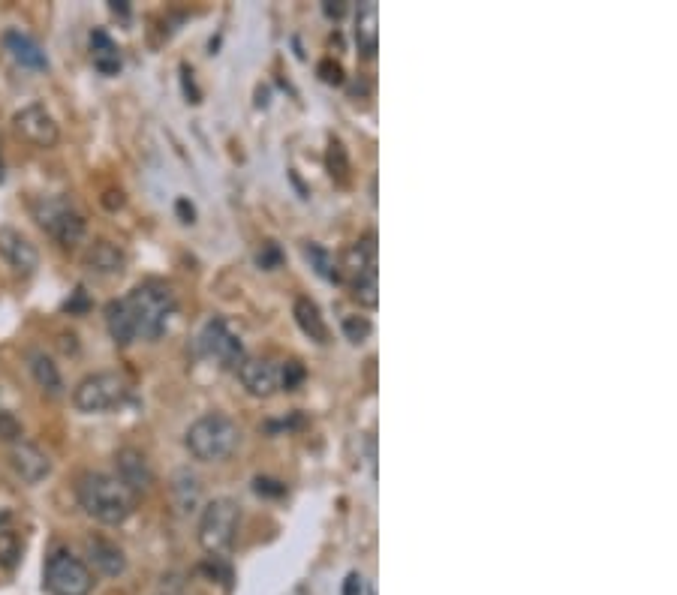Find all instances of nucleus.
<instances>
[{
    "instance_id": "nucleus-1",
    "label": "nucleus",
    "mask_w": 677,
    "mask_h": 595,
    "mask_svg": "<svg viewBox=\"0 0 677 595\" xmlns=\"http://www.w3.org/2000/svg\"><path fill=\"white\" fill-rule=\"evenodd\" d=\"M76 499L88 517H94L97 523H106V526L124 523L136 508V496L115 475H106V472L79 475Z\"/></svg>"
},
{
    "instance_id": "nucleus-2",
    "label": "nucleus",
    "mask_w": 677,
    "mask_h": 595,
    "mask_svg": "<svg viewBox=\"0 0 677 595\" xmlns=\"http://www.w3.org/2000/svg\"><path fill=\"white\" fill-rule=\"evenodd\" d=\"M130 316H133V328H136V340H157L166 328L169 319L178 310L175 292L166 283L148 280L142 286H136L127 298H124Z\"/></svg>"
},
{
    "instance_id": "nucleus-3",
    "label": "nucleus",
    "mask_w": 677,
    "mask_h": 595,
    "mask_svg": "<svg viewBox=\"0 0 677 595\" xmlns=\"http://www.w3.org/2000/svg\"><path fill=\"white\" fill-rule=\"evenodd\" d=\"M184 445L190 448V454L202 463H223L229 460L238 445H241V430L238 424L223 415V412H208L202 418H196L184 436Z\"/></svg>"
},
{
    "instance_id": "nucleus-4",
    "label": "nucleus",
    "mask_w": 677,
    "mask_h": 595,
    "mask_svg": "<svg viewBox=\"0 0 677 595\" xmlns=\"http://www.w3.org/2000/svg\"><path fill=\"white\" fill-rule=\"evenodd\" d=\"M130 388H127V379L121 373H112V370H103V373H91L85 376L76 391H73V403L79 412L85 415H103V412H112L118 409L124 400H127Z\"/></svg>"
},
{
    "instance_id": "nucleus-5",
    "label": "nucleus",
    "mask_w": 677,
    "mask_h": 595,
    "mask_svg": "<svg viewBox=\"0 0 677 595\" xmlns=\"http://www.w3.org/2000/svg\"><path fill=\"white\" fill-rule=\"evenodd\" d=\"M238 502L235 499H214L202 508L199 517V544L211 553V556H223L232 544H235V532H238Z\"/></svg>"
},
{
    "instance_id": "nucleus-6",
    "label": "nucleus",
    "mask_w": 677,
    "mask_h": 595,
    "mask_svg": "<svg viewBox=\"0 0 677 595\" xmlns=\"http://www.w3.org/2000/svg\"><path fill=\"white\" fill-rule=\"evenodd\" d=\"M34 220L61 244V247H76L85 238V217L58 196H43L34 202Z\"/></svg>"
},
{
    "instance_id": "nucleus-7",
    "label": "nucleus",
    "mask_w": 677,
    "mask_h": 595,
    "mask_svg": "<svg viewBox=\"0 0 677 595\" xmlns=\"http://www.w3.org/2000/svg\"><path fill=\"white\" fill-rule=\"evenodd\" d=\"M43 586L49 595H91L94 574L70 550H55L43 571Z\"/></svg>"
},
{
    "instance_id": "nucleus-8",
    "label": "nucleus",
    "mask_w": 677,
    "mask_h": 595,
    "mask_svg": "<svg viewBox=\"0 0 677 595\" xmlns=\"http://www.w3.org/2000/svg\"><path fill=\"white\" fill-rule=\"evenodd\" d=\"M199 352L211 361H217L220 367H235L244 361V346L238 340V334L226 325V319H211L202 334H199Z\"/></svg>"
},
{
    "instance_id": "nucleus-9",
    "label": "nucleus",
    "mask_w": 677,
    "mask_h": 595,
    "mask_svg": "<svg viewBox=\"0 0 677 595\" xmlns=\"http://www.w3.org/2000/svg\"><path fill=\"white\" fill-rule=\"evenodd\" d=\"M13 127H16V133H19L28 145L43 148V151H49V148H55V145L61 142L58 121H55L52 112H49L46 106H40V103H31V106H25L22 112H16V115H13Z\"/></svg>"
},
{
    "instance_id": "nucleus-10",
    "label": "nucleus",
    "mask_w": 677,
    "mask_h": 595,
    "mask_svg": "<svg viewBox=\"0 0 677 595\" xmlns=\"http://www.w3.org/2000/svg\"><path fill=\"white\" fill-rule=\"evenodd\" d=\"M0 259H4L19 277H31L40 268V253L37 247L16 229H0Z\"/></svg>"
},
{
    "instance_id": "nucleus-11",
    "label": "nucleus",
    "mask_w": 677,
    "mask_h": 595,
    "mask_svg": "<svg viewBox=\"0 0 677 595\" xmlns=\"http://www.w3.org/2000/svg\"><path fill=\"white\" fill-rule=\"evenodd\" d=\"M10 466L25 484H40L52 472L49 454L43 448H37L34 442H22V439L13 442V448H10Z\"/></svg>"
},
{
    "instance_id": "nucleus-12",
    "label": "nucleus",
    "mask_w": 677,
    "mask_h": 595,
    "mask_svg": "<svg viewBox=\"0 0 677 595\" xmlns=\"http://www.w3.org/2000/svg\"><path fill=\"white\" fill-rule=\"evenodd\" d=\"M238 379L250 397H271L280 391V367L265 358H247L238 364Z\"/></svg>"
},
{
    "instance_id": "nucleus-13",
    "label": "nucleus",
    "mask_w": 677,
    "mask_h": 595,
    "mask_svg": "<svg viewBox=\"0 0 677 595\" xmlns=\"http://www.w3.org/2000/svg\"><path fill=\"white\" fill-rule=\"evenodd\" d=\"M115 466H118V475H115V478H118L133 496H142V493L151 490L154 472H151V466H148V460H145L142 451H136V448H121V451L115 454Z\"/></svg>"
},
{
    "instance_id": "nucleus-14",
    "label": "nucleus",
    "mask_w": 677,
    "mask_h": 595,
    "mask_svg": "<svg viewBox=\"0 0 677 595\" xmlns=\"http://www.w3.org/2000/svg\"><path fill=\"white\" fill-rule=\"evenodd\" d=\"M4 49H7V55H10L19 67H25V70H49V58H46V52L40 49V43L31 40V37L22 34V31H7V34H4Z\"/></svg>"
},
{
    "instance_id": "nucleus-15",
    "label": "nucleus",
    "mask_w": 677,
    "mask_h": 595,
    "mask_svg": "<svg viewBox=\"0 0 677 595\" xmlns=\"http://www.w3.org/2000/svg\"><path fill=\"white\" fill-rule=\"evenodd\" d=\"M85 265L94 271V274H103V277H115L124 271L127 265V256L118 244L112 241H94L85 253Z\"/></svg>"
},
{
    "instance_id": "nucleus-16",
    "label": "nucleus",
    "mask_w": 677,
    "mask_h": 595,
    "mask_svg": "<svg viewBox=\"0 0 677 595\" xmlns=\"http://www.w3.org/2000/svg\"><path fill=\"white\" fill-rule=\"evenodd\" d=\"M88 556L94 562V568L106 577H118L127 571V556L118 544L112 541H103V538H91L88 541Z\"/></svg>"
},
{
    "instance_id": "nucleus-17",
    "label": "nucleus",
    "mask_w": 677,
    "mask_h": 595,
    "mask_svg": "<svg viewBox=\"0 0 677 595\" xmlns=\"http://www.w3.org/2000/svg\"><path fill=\"white\" fill-rule=\"evenodd\" d=\"M91 61L103 76H118L121 70V49L115 46V40L106 31H94L91 34Z\"/></svg>"
},
{
    "instance_id": "nucleus-18",
    "label": "nucleus",
    "mask_w": 677,
    "mask_h": 595,
    "mask_svg": "<svg viewBox=\"0 0 677 595\" xmlns=\"http://www.w3.org/2000/svg\"><path fill=\"white\" fill-rule=\"evenodd\" d=\"M377 4H368L359 7V16H356V43H359V52L365 58H374L377 55V46H380V31H377Z\"/></svg>"
},
{
    "instance_id": "nucleus-19",
    "label": "nucleus",
    "mask_w": 677,
    "mask_h": 595,
    "mask_svg": "<svg viewBox=\"0 0 677 595\" xmlns=\"http://www.w3.org/2000/svg\"><path fill=\"white\" fill-rule=\"evenodd\" d=\"M28 361H31V373H34L37 385L43 388V394H49V397H61V394H64V379H61L58 364H55L46 352H37V349L28 355Z\"/></svg>"
},
{
    "instance_id": "nucleus-20",
    "label": "nucleus",
    "mask_w": 677,
    "mask_h": 595,
    "mask_svg": "<svg viewBox=\"0 0 677 595\" xmlns=\"http://www.w3.org/2000/svg\"><path fill=\"white\" fill-rule=\"evenodd\" d=\"M292 316H295L298 328H301V331H304L313 343H328V328H325V319H322L319 307H316L310 298H295Z\"/></svg>"
},
{
    "instance_id": "nucleus-21",
    "label": "nucleus",
    "mask_w": 677,
    "mask_h": 595,
    "mask_svg": "<svg viewBox=\"0 0 677 595\" xmlns=\"http://www.w3.org/2000/svg\"><path fill=\"white\" fill-rule=\"evenodd\" d=\"M106 328H109V334H112V340H115L118 346H130V343L136 340L133 316H130V310H127L124 298H121V301H109V304H106Z\"/></svg>"
},
{
    "instance_id": "nucleus-22",
    "label": "nucleus",
    "mask_w": 677,
    "mask_h": 595,
    "mask_svg": "<svg viewBox=\"0 0 677 595\" xmlns=\"http://www.w3.org/2000/svg\"><path fill=\"white\" fill-rule=\"evenodd\" d=\"M199 493H202V487H199V478H196L193 472H187V469L175 472V478H172V496H175V505H178L184 514H187V511H196Z\"/></svg>"
},
{
    "instance_id": "nucleus-23",
    "label": "nucleus",
    "mask_w": 677,
    "mask_h": 595,
    "mask_svg": "<svg viewBox=\"0 0 677 595\" xmlns=\"http://www.w3.org/2000/svg\"><path fill=\"white\" fill-rule=\"evenodd\" d=\"M22 535L0 520V568L4 571H16V565L22 562Z\"/></svg>"
},
{
    "instance_id": "nucleus-24",
    "label": "nucleus",
    "mask_w": 677,
    "mask_h": 595,
    "mask_svg": "<svg viewBox=\"0 0 677 595\" xmlns=\"http://www.w3.org/2000/svg\"><path fill=\"white\" fill-rule=\"evenodd\" d=\"M304 256H307L310 268H313L322 280H328V283H341V265L334 262V256H331L325 247H319V244H304Z\"/></svg>"
},
{
    "instance_id": "nucleus-25",
    "label": "nucleus",
    "mask_w": 677,
    "mask_h": 595,
    "mask_svg": "<svg viewBox=\"0 0 677 595\" xmlns=\"http://www.w3.org/2000/svg\"><path fill=\"white\" fill-rule=\"evenodd\" d=\"M325 163H328V172H331V178L337 181V184H350V157H347V148L341 145V142H331L328 145V157H325Z\"/></svg>"
},
{
    "instance_id": "nucleus-26",
    "label": "nucleus",
    "mask_w": 677,
    "mask_h": 595,
    "mask_svg": "<svg viewBox=\"0 0 677 595\" xmlns=\"http://www.w3.org/2000/svg\"><path fill=\"white\" fill-rule=\"evenodd\" d=\"M350 289H353V298L362 304V307H377L380 304V289H377V274H365V277H356L350 280Z\"/></svg>"
},
{
    "instance_id": "nucleus-27",
    "label": "nucleus",
    "mask_w": 677,
    "mask_h": 595,
    "mask_svg": "<svg viewBox=\"0 0 677 595\" xmlns=\"http://www.w3.org/2000/svg\"><path fill=\"white\" fill-rule=\"evenodd\" d=\"M341 328H344L347 340H350V343H356V346H359V343H365V340L371 337V331H374V325H371L365 316H347Z\"/></svg>"
},
{
    "instance_id": "nucleus-28",
    "label": "nucleus",
    "mask_w": 677,
    "mask_h": 595,
    "mask_svg": "<svg viewBox=\"0 0 677 595\" xmlns=\"http://www.w3.org/2000/svg\"><path fill=\"white\" fill-rule=\"evenodd\" d=\"M301 379H304L301 361H286V364L280 367V388H283V391H295V388L301 385Z\"/></svg>"
},
{
    "instance_id": "nucleus-29",
    "label": "nucleus",
    "mask_w": 677,
    "mask_h": 595,
    "mask_svg": "<svg viewBox=\"0 0 677 595\" xmlns=\"http://www.w3.org/2000/svg\"><path fill=\"white\" fill-rule=\"evenodd\" d=\"M319 79L328 82V85H344V67L337 61H331V58H325L319 64Z\"/></svg>"
},
{
    "instance_id": "nucleus-30",
    "label": "nucleus",
    "mask_w": 677,
    "mask_h": 595,
    "mask_svg": "<svg viewBox=\"0 0 677 595\" xmlns=\"http://www.w3.org/2000/svg\"><path fill=\"white\" fill-rule=\"evenodd\" d=\"M0 436H4V439H16V442L22 436V424L10 412H0Z\"/></svg>"
},
{
    "instance_id": "nucleus-31",
    "label": "nucleus",
    "mask_w": 677,
    "mask_h": 595,
    "mask_svg": "<svg viewBox=\"0 0 677 595\" xmlns=\"http://www.w3.org/2000/svg\"><path fill=\"white\" fill-rule=\"evenodd\" d=\"M256 262H259V265H262L265 271L277 268V265H280V250H277V244H265V247L259 250Z\"/></svg>"
},
{
    "instance_id": "nucleus-32",
    "label": "nucleus",
    "mask_w": 677,
    "mask_h": 595,
    "mask_svg": "<svg viewBox=\"0 0 677 595\" xmlns=\"http://www.w3.org/2000/svg\"><path fill=\"white\" fill-rule=\"evenodd\" d=\"M256 493H265V496H283L286 487L280 481H271V478H256Z\"/></svg>"
},
{
    "instance_id": "nucleus-33",
    "label": "nucleus",
    "mask_w": 677,
    "mask_h": 595,
    "mask_svg": "<svg viewBox=\"0 0 677 595\" xmlns=\"http://www.w3.org/2000/svg\"><path fill=\"white\" fill-rule=\"evenodd\" d=\"M344 595H365V580L359 571H353L347 580H344Z\"/></svg>"
},
{
    "instance_id": "nucleus-34",
    "label": "nucleus",
    "mask_w": 677,
    "mask_h": 595,
    "mask_svg": "<svg viewBox=\"0 0 677 595\" xmlns=\"http://www.w3.org/2000/svg\"><path fill=\"white\" fill-rule=\"evenodd\" d=\"M322 13H325L328 19H341V16L347 13V4H341V0H334V4H331V0H328V4L322 7Z\"/></svg>"
},
{
    "instance_id": "nucleus-35",
    "label": "nucleus",
    "mask_w": 677,
    "mask_h": 595,
    "mask_svg": "<svg viewBox=\"0 0 677 595\" xmlns=\"http://www.w3.org/2000/svg\"><path fill=\"white\" fill-rule=\"evenodd\" d=\"M178 214L184 217V223H193V217H196V211L187 199H178Z\"/></svg>"
}]
</instances>
